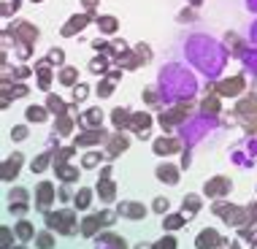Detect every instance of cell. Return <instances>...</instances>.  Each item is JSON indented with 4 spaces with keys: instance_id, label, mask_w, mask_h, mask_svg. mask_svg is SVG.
Segmentation results:
<instances>
[{
    "instance_id": "1",
    "label": "cell",
    "mask_w": 257,
    "mask_h": 249,
    "mask_svg": "<svg viewBox=\"0 0 257 249\" xmlns=\"http://www.w3.org/2000/svg\"><path fill=\"white\" fill-rule=\"evenodd\" d=\"M173 54L195 71L200 79L217 81L227 68V46L203 27L192 25L176 36Z\"/></svg>"
},
{
    "instance_id": "2",
    "label": "cell",
    "mask_w": 257,
    "mask_h": 249,
    "mask_svg": "<svg viewBox=\"0 0 257 249\" xmlns=\"http://www.w3.org/2000/svg\"><path fill=\"white\" fill-rule=\"evenodd\" d=\"M200 89V76L187 62L173 57L163 62L157 71V95L163 103H182L192 100Z\"/></svg>"
},
{
    "instance_id": "3",
    "label": "cell",
    "mask_w": 257,
    "mask_h": 249,
    "mask_svg": "<svg viewBox=\"0 0 257 249\" xmlns=\"http://www.w3.org/2000/svg\"><path fill=\"white\" fill-rule=\"evenodd\" d=\"M217 119H214V116H195V119H187V125H182V130H179V136H182V141L187 144V149L190 147H195V144L200 141V138H203L208 130H214L217 128Z\"/></svg>"
},
{
    "instance_id": "4",
    "label": "cell",
    "mask_w": 257,
    "mask_h": 249,
    "mask_svg": "<svg viewBox=\"0 0 257 249\" xmlns=\"http://www.w3.org/2000/svg\"><path fill=\"white\" fill-rule=\"evenodd\" d=\"M230 179H225V176H217V179H211V182H206V187H203V190H206V195H214V198H217V195H227V192H230Z\"/></svg>"
},
{
    "instance_id": "5",
    "label": "cell",
    "mask_w": 257,
    "mask_h": 249,
    "mask_svg": "<svg viewBox=\"0 0 257 249\" xmlns=\"http://www.w3.org/2000/svg\"><path fill=\"white\" fill-rule=\"evenodd\" d=\"M219 244H222L219 233H217V230H211V227H206V230H200V236H198V241H195V246H198V249L219 246Z\"/></svg>"
},
{
    "instance_id": "6",
    "label": "cell",
    "mask_w": 257,
    "mask_h": 249,
    "mask_svg": "<svg viewBox=\"0 0 257 249\" xmlns=\"http://www.w3.org/2000/svg\"><path fill=\"white\" fill-rule=\"evenodd\" d=\"M241 62H244V71L252 76V79H257V46H249V49L241 54Z\"/></svg>"
},
{
    "instance_id": "7",
    "label": "cell",
    "mask_w": 257,
    "mask_h": 249,
    "mask_svg": "<svg viewBox=\"0 0 257 249\" xmlns=\"http://www.w3.org/2000/svg\"><path fill=\"white\" fill-rule=\"evenodd\" d=\"M157 179L165 184H176L179 182V168L176 165H160L157 168Z\"/></svg>"
},
{
    "instance_id": "8",
    "label": "cell",
    "mask_w": 257,
    "mask_h": 249,
    "mask_svg": "<svg viewBox=\"0 0 257 249\" xmlns=\"http://www.w3.org/2000/svg\"><path fill=\"white\" fill-rule=\"evenodd\" d=\"M52 198H54V187L49 182H41L38 184V209H46L52 203Z\"/></svg>"
},
{
    "instance_id": "9",
    "label": "cell",
    "mask_w": 257,
    "mask_h": 249,
    "mask_svg": "<svg viewBox=\"0 0 257 249\" xmlns=\"http://www.w3.org/2000/svg\"><path fill=\"white\" fill-rule=\"evenodd\" d=\"M176 147H179V144L171 141V138H160V141H155V155L168 157V155H173V152H176Z\"/></svg>"
},
{
    "instance_id": "10",
    "label": "cell",
    "mask_w": 257,
    "mask_h": 249,
    "mask_svg": "<svg viewBox=\"0 0 257 249\" xmlns=\"http://www.w3.org/2000/svg\"><path fill=\"white\" fill-rule=\"evenodd\" d=\"M119 214H127L130 219H144L147 209H144L141 203H122V206H119Z\"/></svg>"
},
{
    "instance_id": "11",
    "label": "cell",
    "mask_w": 257,
    "mask_h": 249,
    "mask_svg": "<svg viewBox=\"0 0 257 249\" xmlns=\"http://www.w3.org/2000/svg\"><path fill=\"white\" fill-rule=\"evenodd\" d=\"M190 217H184V214H168V217H163V227L165 230H176V227H182Z\"/></svg>"
},
{
    "instance_id": "12",
    "label": "cell",
    "mask_w": 257,
    "mask_h": 249,
    "mask_svg": "<svg viewBox=\"0 0 257 249\" xmlns=\"http://www.w3.org/2000/svg\"><path fill=\"white\" fill-rule=\"evenodd\" d=\"M73 203H76V209H87V206L92 203V192H89L87 187H84V190H79V192H76V198H73Z\"/></svg>"
},
{
    "instance_id": "13",
    "label": "cell",
    "mask_w": 257,
    "mask_h": 249,
    "mask_svg": "<svg viewBox=\"0 0 257 249\" xmlns=\"http://www.w3.org/2000/svg\"><path fill=\"white\" fill-rule=\"evenodd\" d=\"M17 236L22 238V241H30L33 236H36V230H33V225H30V222H25V219H22V222L17 225Z\"/></svg>"
},
{
    "instance_id": "14",
    "label": "cell",
    "mask_w": 257,
    "mask_h": 249,
    "mask_svg": "<svg viewBox=\"0 0 257 249\" xmlns=\"http://www.w3.org/2000/svg\"><path fill=\"white\" fill-rule=\"evenodd\" d=\"M98 192H100L103 200H114V192H116V190H114V184H111L108 179H103V182L98 184Z\"/></svg>"
},
{
    "instance_id": "15",
    "label": "cell",
    "mask_w": 257,
    "mask_h": 249,
    "mask_svg": "<svg viewBox=\"0 0 257 249\" xmlns=\"http://www.w3.org/2000/svg\"><path fill=\"white\" fill-rule=\"evenodd\" d=\"M19 163H22V157H14V160H9L6 163V174H3V179H11V176H17V171H19Z\"/></svg>"
},
{
    "instance_id": "16",
    "label": "cell",
    "mask_w": 257,
    "mask_h": 249,
    "mask_svg": "<svg viewBox=\"0 0 257 249\" xmlns=\"http://www.w3.org/2000/svg\"><path fill=\"white\" fill-rule=\"evenodd\" d=\"M246 41H249V46H257V19H252L246 27Z\"/></svg>"
},
{
    "instance_id": "17",
    "label": "cell",
    "mask_w": 257,
    "mask_h": 249,
    "mask_svg": "<svg viewBox=\"0 0 257 249\" xmlns=\"http://www.w3.org/2000/svg\"><path fill=\"white\" fill-rule=\"evenodd\" d=\"M46 163H49V152H44V155H41L38 160H33V171H36V174H38V171H44V168H46Z\"/></svg>"
},
{
    "instance_id": "18",
    "label": "cell",
    "mask_w": 257,
    "mask_h": 249,
    "mask_svg": "<svg viewBox=\"0 0 257 249\" xmlns=\"http://www.w3.org/2000/svg\"><path fill=\"white\" fill-rule=\"evenodd\" d=\"M52 246H54L52 236H49V233H41V236H38V249H52Z\"/></svg>"
},
{
    "instance_id": "19",
    "label": "cell",
    "mask_w": 257,
    "mask_h": 249,
    "mask_svg": "<svg viewBox=\"0 0 257 249\" xmlns=\"http://www.w3.org/2000/svg\"><path fill=\"white\" fill-rule=\"evenodd\" d=\"M187 209L195 214V211L200 209V200H198V198H184V211H187Z\"/></svg>"
},
{
    "instance_id": "20",
    "label": "cell",
    "mask_w": 257,
    "mask_h": 249,
    "mask_svg": "<svg viewBox=\"0 0 257 249\" xmlns=\"http://www.w3.org/2000/svg\"><path fill=\"white\" fill-rule=\"evenodd\" d=\"M155 211H160V214L168 211V198H157L155 200Z\"/></svg>"
},
{
    "instance_id": "21",
    "label": "cell",
    "mask_w": 257,
    "mask_h": 249,
    "mask_svg": "<svg viewBox=\"0 0 257 249\" xmlns=\"http://www.w3.org/2000/svg\"><path fill=\"white\" fill-rule=\"evenodd\" d=\"M155 249H176V241H173V238H163Z\"/></svg>"
},
{
    "instance_id": "22",
    "label": "cell",
    "mask_w": 257,
    "mask_h": 249,
    "mask_svg": "<svg viewBox=\"0 0 257 249\" xmlns=\"http://www.w3.org/2000/svg\"><path fill=\"white\" fill-rule=\"evenodd\" d=\"M100 22H103L100 27H103V30H106V33H111V30H114V27H116V25H114V19H111V17H103Z\"/></svg>"
},
{
    "instance_id": "23",
    "label": "cell",
    "mask_w": 257,
    "mask_h": 249,
    "mask_svg": "<svg viewBox=\"0 0 257 249\" xmlns=\"http://www.w3.org/2000/svg\"><path fill=\"white\" fill-rule=\"evenodd\" d=\"M98 160H100V152H98V155H87V157H84V165H87V168H92Z\"/></svg>"
},
{
    "instance_id": "24",
    "label": "cell",
    "mask_w": 257,
    "mask_h": 249,
    "mask_svg": "<svg viewBox=\"0 0 257 249\" xmlns=\"http://www.w3.org/2000/svg\"><path fill=\"white\" fill-rule=\"evenodd\" d=\"M244 9L249 14H257V0H244Z\"/></svg>"
},
{
    "instance_id": "25",
    "label": "cell",
    "mask_w": 257,
    "mask_h": 249,
    "mask_svg": "<svg viewBox=\"0 0 257 249\" xmlns=\"http://www.w3.org/2000/svg\"><path fill=\"white\" fill-rule=\"evenodd\" d=\"M27 116H30V119H36V122H41V119H44V111H36V108H30V111H27Z\"/></svg>"
},
{
    "instance_id": "26",
    "label": "cell",
    "mask_w": 257,
    "mask_h": 249,
    "mask_svg": "<svg viewBox=\"0 0 257 249\" xmlns=\"http://www.w3.org/2000/svg\"><path fill=\"white\" fill-rule=\"evenodd\" d=\"M60 176L71 182V179H76V171H73V168H62V174H60Z\"/></svg>"
},
{
    "instance_id": "27",
    "label": "cell",
    "mask_w": 257,
    "mask_h": 249,
    "mask_svg": "<svg viewBox=\"0 0 257 249\" xmlns=\"http://www.w3.org/2000/svg\"><path fill=\"white\" fill-rule=\"evenodd\" d=\"M11 136H14V138H25V136H27V130L22 128V125H19V128H14V133H11Z\"/></svg>"
},
{
    "instance_id": "28",
    "label": "cell",
    "mask_w": 257,
    "mask_h": 249,
    "mask_svg": "<svg viewBox=\"0 0 257 249\" xmlns=\"http://www.w3.org/2000/svg\"><path fill=\"white\" fill-rule=\"evenodd\" d=\"M192 3H195V6H198V3H200V0H192Z\"/></svg>"
}]
</instances>
